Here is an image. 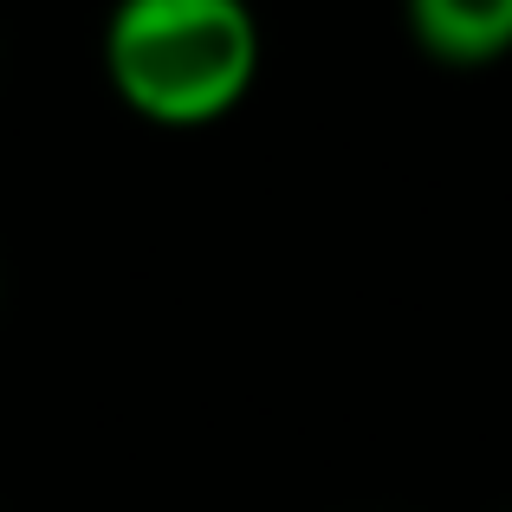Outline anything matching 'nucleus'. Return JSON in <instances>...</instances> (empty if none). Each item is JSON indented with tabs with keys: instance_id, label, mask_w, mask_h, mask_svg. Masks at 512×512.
Masks as SVG:
<instances>
[{
	"instance_id": "f257e3e1",
	"label": "nucleus",
	"mask_w": 512,
	"mask_h": 512,
	"mask_svg": "<svg viewBox=\"0 0 512 512\" xmlns=\"http://www.w3.org/2000/svg\"><path fill=\"white\" fill-rule=\"evenodd\" d=\"M260 13L247 0H117L104 20V78L156 130H208L260 78Z\"/></svg>"
},
{
	"instance_id": "f03ea898",
	"label": "nucleus",
	"mask_w": 512,
	"mask_h": 512,
	"mask_svg": "<svg viewBox=\"0 0 512 512\" xmlns=\"http://www.w3.org/2000/svg\"><path fill=\"white\" fill-rule=\"evenodd\" d=\"M409 39L435 65L480 72L512 52V0H402Z\"/></svg>"
}]
</instances>
